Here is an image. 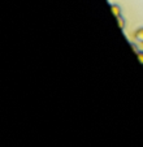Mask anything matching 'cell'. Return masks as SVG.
<instances>
[{
	"label": "cell",
	"mask_w": 143,
	"mask_h": 147,
	"mask_svg": "<svg viewBox=\"0 0 143 147\" xmlns=\"http://www.w3.org/2000/svg\"><path fill=\"white\" fill-rule=\"evenodd\" d=\"M133 36H134V39L138 43H143V28L137 29V30L134 31V34H133Z\"/></svg>",
	"instance_id": "1"
},
{
	"label": "cell",
	"mask_w": 143,
	"mask_h": 147,
	"mask_svg": "<svg viewBox=\"0 0 143 147\" xmlns=\"http://www.w3.org/2000/svg\"><path fill=\"white\" fill-rule=\"evenodd\" d=\"M111 11H112L113 16H115L116 18L121 16V8H120L117 4H111Z\"/></svg>",
	"instance_id": "2"
},
{
	"label": "cell",
	"mask_w": 143,
	"mask_h": 147,
	"mask_svg": "<svg viewBox=\"0 0 143 147\" xmlns=\"http://www.w3.org/2000/svg\"><path fill=\"white\" fill-rule=\"evenodd\" d=\"M117 24H118V26H120V29H121V30H124V29H125V20L122 18L121 16L117 17Z\"/></svg>",
	"instance_id": "3"
},
{
	"label": "cell",
	"mask_w": 143,
	"mask_h": 147,
	"mask_svg": "<svg viewBox=\"0 0 143 147\" xmlns=\"http://www.w3.org/2000/svg\"><path fill=\"white\" fill-rule=\"evenodd\" d=\"M137 57L138 60H139V63L143 65V51H138L137 52Z\"/></svg>",
	"instance_id": "4"
}]
</instances>
